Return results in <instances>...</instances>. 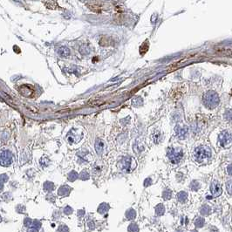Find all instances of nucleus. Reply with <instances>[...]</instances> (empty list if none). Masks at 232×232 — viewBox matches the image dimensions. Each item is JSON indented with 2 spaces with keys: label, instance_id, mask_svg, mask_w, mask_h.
<instances>
[{
  "label": "nucleus",
  "instance_id": "9d476101",
  "mask_svg": "<svg viewBox=\"0 0 232 232\" xmlns=\"http://www.w3.org/2000/svg\"><path fill=\"white\" fill-rule=\"evenodd\" d=\"M109 210H110V205L106 202H102L98 207L97 212L100 215H106L109 211Z\"/></svg>",
  "mask_w": 232,
  "mask_h": 232
},
{
  "label": "nucleus",
  "instance_id": "1a4fd4ad",
  "mask_svg": "<svg viewBox=\"0 0 232 232\" xmlns=\"http://www.w3.org/2000/svg\"><path fill=\"white\" fill-rule=\"evenodd\" d=\"M71 191H72L71 187H69L67 185H63L58 189V195L60 197H67L70 195Z\"/></svg>",
  "mask_w": 232,
  "mask_h": 232
},
{
  "label": "nucleus",
  "instance_id": "ddd939ff",
  "mask_svg": "<svg viewBox=\"0 0 232 232\" xmlns=\"http://www.w3.org/2000/svg\"><path fill=\"white\" fill-rule=\"evenodd\" d=\"M127 232H140V226L135 222H131L127 226Z\"/></svg>",
  "mask_w": 232,
  "mask_h": 232
},
{
  "label": "nucleus",
  "instance_id": "412c9836",
  "mask_svg": "<svg viewBox=\"0 0 232 232\" xmlns=\"http://www.w3.org/2000/svg\"><path fill=\"white\" fill-rule=\"evenodd\" d=\"M58 53L60 54V56H62V57H67L68 55L70 54V51H69V49H68L67 47L61 46L58 50Z\"/></svg>",
  "mask_w": 232,
  "mask_h": 232
},
{
  "label": "nucleus",
  "instance_id": "2eb2a0df",
  "mask_svg": "<svg viewBox=\"0 0 232 232\" xmlns=\"http://www.w3.org/2000/svg\"><path fill=\"white\" fill-rule=\"evenodd\" d=\"M95 150L98 154H101L104 150V142L101 140H97L95 142Z\"/></svg>",
  "mask_w": 232,
  "mask_h": 232
},
{
  "label": "nucleus",
  "instance_id": "f3484780",
  "mask_svg": "<svg viewBox=\"0 0 232 232\" xmlns=\"http://www.w3.org/2000/svg\"><path fill=\"white\" fill-rule=\"evenodd\" d=\"M87 230H90V231H93V230H95V229H96V224H95V222L93 220V219H88L87 221Z\"/></svg>",
  "mask_w": 232,
  "mask_h": 232
},
{
  "label": "nucleus",
  "instance_id": "f03ea898",
  "mask_svg": "<svg viewBox=\"0 0 232 232\" xmlns=\"http://www.w3.org/2000/svg\"><path fill=\"white\" fill-rule=\"evenodd\" d=\"M183 156L182 151L179 149H169L168 151V157L172 163H178Z\"/></svg>",
  "mask_w": 232,
  "mask_h": 232
},
{
  "label": "nucleus",
  "instance_id": "72a5a7b5",
  "mask_svg": "<svg viewBox=\"0 0 232 232\" xmlns=\"http://www.w3.org/2000/svg\"><path fill=\"white\" fill-rule=\"evenodd\" d=\"M7 181L8 176H6V175H1V185H2V188H3V185H4V182Z\"/></svg>",
  "mask_w": 232,
  "mask_h": 232
},
{
  "label": "nucleus",
  "instance_id": "6ab92c4d",
  "mask_svg": "<svg viewBox=\"0 0 232 232\" xmlns=\"http://www.w3.org/2000/svg\"><path fill=\"white\" fill-rule=\"evenodd\" d=\"M74 209H73L71 206H69V205L65 206V207L63 208V210H62V213H63L65 216H67V217L72 216V215L74 214Z\"/></svg>",
  "mask_w": 232,
  "mask_h": 232
},
{
  "label": "nucleus",
  "instance_id": "6e6552de",
  "mask_svg": "<svg viewBox=\"0 0 232 232\" xmlns=\"http://www.w3.org/2000/svg\"><path fill=\"white\" fill-rule=\"evenodd\" d=\"M124 217H125V219H126L127 221L134 222L135 219H136V217H137V212H136V210H135V209L130 208V209L126 210L125 216H124Z\"/></svg>",
  "mask_w": 232,
  "mask_h": 232
},
{
  "label": "nucleus",
  "instance_id": "c756f323",
  "mask_svg": "<svg viewBox=\"0 0 232 232\" xmlns=\"http://www.w3.org/2000/svg\"><path fill=\"white\" fill-rule=\"evenodd\" d=\"M226 188H227L228 193L230 195H232V181H229L226 183Z\"/></svg>",
  "mask_w": 232,
  "mask_h": 232
},
{
  "label": "nucleus",
  "instance_id": "5701e85b",
  "mask_svg": "<svg viewBox=\"0 0 232 232\" xmlns=\"http://www.w3.org/2000/svg\"><path fill=\"white\" fill-rule=\"evenodd\" d=\"M57 232H70V228L68 227L67 224L62 223L57 228Z\"/></svg>",
  "mask_w": 232,
  "mask_h": 232
},
{
  "label": "nucleus",
  "instance_id": "aec40b11",
  "mask_svg": "<svg viewBox=\"0 0 232 232\" xmlns=\"http://www.w3.org/2000/svg\"><path fill=\"white\" fill-rule=\"evenodd\" d=\"M33 224V219H31V217H26L24 218V221H23V224H24V227L27 230L31 227V225Z\"/></svg>",
  "mask_w": 232,
  "mask_h": 232
},
{
  "label": "nucleus",
  "instance_id": "393cba45",
  "mask_svg": "<svg viewBox=\"0 0 232 232\" xmlns=\"http://www.w3.org/2000/svg\"><path fill=\"white\" fill-rule=\"evenodd\" d=\"M41 227H42V223H41L38 219H33V224H32L31 228H33V229H35V230H40Z\"/></svg>",
  "mask_w": 232,
  "mask_h": 232
},
{
  "label": "nucleus",
  "instance_id": "a878e982",
  "mask_svg": "<svg viewBox=\"0 0 232 232\" xmlns=\"http://www.w3.org/2000/svg\"><path fill=\"white\" fill-rule=\"evenodd\" d=\"M78 178V174L75 172V171H71V172L68 174L67 179L69 181H74Z\"/></svg>",
  "mask_w": 232,
  "mask_h": 232
},
{
  "label": "nucleus",
  "instance_id": "473e14b6",
  "mask_svg": "<svg viewBox=\"0 0 232 232\" xmlns=\"http://www.w3.org/2000/svg\"><path fill=\"white\" fill-rule=\"evenodd\" d=\"M190 188H191L192 190H197L200 188V185H199V183L197 181H193L191 183V185H190Z\"/></svg>",
  "mask_w": 232,
  "mask_h": 232
},
{
  "label": "nucleus",
  "instance_id": "bb28decb",
  "mask_svg": "<svg viewBox=\"0 0 232 232\" xmlns=\"http://www.w3.org/2000/svg\"><path fill=\"white\" fill-rule=\"evenodd\" d=\"M162 197H163V199L164 200H169L171 197H172V192H171V190H169L168 188H167L166 190L163 191V193H162Z\"/></svg>",
  "mask_w": 232,
  "mask_h": 232
},
{
  "label": "nucleus",
  "instance_id": "39448f33",
  "mask_svg": "<svg viewBox=\"0 0 232 232\" xmlns=\"http://www.w3.org/2000/svg\"><path fill=\"white\" fill-rule=\"evenodd\" d=\"M232 141V135L228 133V132H223L221 135H220V137H219V142H220V144L222 145V147H224L227 144L230 142Z\"/></svg>",
  "mask_w": 232,
  "mask_h": 232
},
{
  "label": "nucleus",
  "instance_id": "e433bc0d",
  "mask_svg": "<svg viewBox=\"0 0 232 232\" xmlns=\"http://www.w3.org/2000/svg\"><path fill=\"white\" fill-rule=\"evenodd\" d=\"M228 173H229V175H232V165L228 167Z\"/></svg>",
  "mask_w": 232,
  "mask_h": 232
},
{
  "label": "nucleus",
  "instance_id": "b1692460",
  "mask_svg": "<svg viewBox=\"0 0 232 232\" xmlns=\"http://www.w3.org/2000/svg\"><path fill=\"white\" fill-rule=\"evenodd\" d=\"M52 217H53V220H54V221H60L61 217H62V211H60L59 210H54Z\"/></svg>",
  "mask_w": 232,
  "mask_h": 232
},
{
  "label": "nucleus",
  "instance_id": "7c9ffc66",
  "mask_svg": "<svg viewBox=\"0 0 232 232\" xmlns=\"http://www.w3.org/2000/svg\"><path fill=\"white\" fill-rule=\"evenodd\" d=\"M16 210H17V212L19 213V214H25V208L23 205H18V206L16 207Z\"/></svg>",
  "mask_w": 232,
  "mask_h": 232
},
{
  "label": "nucleus",
  "instance_id": "f704fd0d",
  "mask_svg": "<svg viewBox=\"0 0 232 232\" xmlns=\"http://www.w3.org/2000/svg\"><path fill=\"white\" fill-rule=\"evenodd\" d=\"M47 196H49V197H47V201H48V202H55V198L53 197L54 195H47Z\"/></svg>",
  "mask_w": 232,
  "mask_h": 232
},
{
  "label": "nucleus",
  "instance_id": "423d86ee",
  "mask_svg": "<svg viewBox=\"0 0 232 232\" xmlns=\"http://www.w3.org/2000/svg\"><path fill=\"white\" fill-rule=\"evenodd\" d=\"M210 191L212 193L213 196L217 197V196H219V195L222 194V188H221V185L220 183L215 181L211 183V186H210Z\"/></svg>",
  "mask_w": 232,
  "mask_h": 232
},
{
  "label": "nucleus",
  "instance_id": "4be33fe9",
  "mask_svg": "<svg viewBox=\"0 0 232 232\" xmlns=\"http://www.w3.org/2000/svg\"><path fill=\"white\" fill-rule=\"evenodd\" d=\"M204 224H205V220H204L203 217H197L194 221V225L196 228H202L204 226Z\"/></svg>",
  "mask_w": 232,
  "mask_h": 232
},
{
  "label": "nucleus",
  "instance_id": "c85d7f7f",
  "mask_svg": "<svg viewBox=\"0 0 232 232\" xmlns=\"http://www.w3.org/2000/svg\"><path fill=\"white\" fill-rule=\"evenodd\" d=\"M76 215H77V217H78L79 219H83V218L85 217V216H86V211H85L84 209H83V210H79L77 211Z\"/></svg>",
  "mask_w": 232,
  "mask_h": 232
},
{
  "label": "nucleus",
  "instance_id": "4468645a",
  "mask_svg": "<svg viewBox=\"0 0 232 232\" xmlns=\"http://www.w3.org/2000/svg\"><path fill=\"white\" fill-rule=\"evenodd\" d=\"M176 198H177V201L179 202H181V203L186 202L188 200L187 192H185V191H181V192H179V193L177 194Z\"/></svg>",
  "mask_w": 232,
  "mask_h": 232
},
{
  "label": "nucleus",
  "instance_id": "dca6fc26",
  "mask_svg": "<svg viewBox=\"0 0 232 232\" xmlns=\"http://www.w3.org/2000/svg\"><path fill=\"white\" fill-rule=\"evenodd\" d=\"M210 212H211V209H210V206L207 205V204L203 205L202 208H201V210H200V213H201V215L203 216V217L209 216L210 214Z\"/></svg>",
  "mask_w": 232,
  "mask_h": 232
},
{
  "label": "nucleus",
  "instance_id": "f257e3e1",
  "mask_svg": "<svg viewBox=\"0 0 232 232\" xmlns=\"http://www.w3.org/2000/svg\"><path fill=\"white\" fill-rule=\"evenodd\" d=\"M211 156V151L209 148L201 146L196 148L194 151V158L196 162H202L208 159H210Z\"/></svg>",
  "mask_w": 232,
  "mask_h": 232
},
{
  "label": "nucleus",
  "instance_id": "20e7f679",
  "mask_svg": "<svg viewBox=\"0 0 232 232\" xmlns=\"http://www.w3.org/2000/svg\"><path fill=\"white\" fill-rule=\"evenodd\" d=\"M12 155L9 151H4L1 155V164L4 167H8L12 163Z\"/></svg>",
  "mask_w": 232,
  "mask_h": 232
},
{
  "label": "nucleus",
  "instance_id": "7ed1b4c3",
  "mask_svg": "<svg viewBox=\"0 0 232 232\" xmlns=\"http://www.w3.org/2000/svg\"><path fill=\"white\" fill-rule=\"evenodd\" d=\"M218 96L214 93V92H209L204 98V102L205 105L209 106L210 108L215 107L218 104Z\"/></svg>",
  "mask_w": 232,
  "mask_h": 232
},
{
  "label": "nucleus",
  "instance_id": "0eeeda50",
  "mask_svg": "<svg viewBox=\"0 0 232 232\" xmlns=\"http://www.w3.org/2000/svg\"><path fill=\"white\" fill-rule=\"evenodd\" d=\"M120 168L123 170L124 172H129L131 171L132 166H131V159L130 158H124L121 162L120 163Z\"/></svg>",
  "mask_w": 232,
  "mask_h": 232
},
{
  "label": "nucleus",
  "instance_id": "c9c22d12",
  "mask_svg": "<svg viewBox=\"0 0 232 232\" xmlns=\"http://www.w3.org/2000/svg\"><path fill=\"white\" fill-rule=\"evenodd\" d=\"M150 184H151V179H150V178H148L147 180H145V181H144V186H145V187L149 186Z\"/></svg>",
  "mask_w": 232,
  "mask_h": 232
},
{
  "label": "nucleus",
  "instance_id": "4c0bfd02",
  "mask_svg": "<svg viewBox=\"0 0 232 232\" xmlns=\"http://www.w3.org/2000/svg\"><path fill=\"white\" fill-rule=\"evenodd\" d=\"M191 232H197V230H191Z\"/></svg>",
  "mask_w": 232,
  "mask_h": 232
},
{
  "label": "nucleus",
  "instance_id": "2f4dec72",
  "mask_svg": "<svg viewBox=\"0 0 232 232\" xmlns=\"http://www.w3.org/2000/svg\"><path fill=\"white\" fill-rule=\"evenodd\" d=\"M82 48H84V50H81L80 49V53H82V54H88L90 53V48L88 47V45H84L81 46Z\"/></svg>",
  "mask_w": 232,
  "mask_h": 232
},
{
  "label": "nucleus",
  "instance_id": "a211bd4d",
  "mask_svg": "<svg viewBox=\"0 0 232 232\" xmlns=\"http://www.w3.org/2000/svg\"><path fill=\"white\" fill-rule=\"evenodd\" d=\"M44 190L46 191V192H48V193H50V192H52L54 190V184H53L52 181H45V183H44Z\"/></svg>",
  "mask_w": 232,
  "mask_h": 232
},
{
  "label": "nucleus",
  "instance_id": "9b49d317",
  "mask_svg": "<svg viewBox=\"0 0 232 232\" xmlns=\"http://www.w3.org/2000/svg\"><path fill=\"white\" fill-rule=\"evenodd\" d=\"M165 211H166V209L162 203H159L155 208V213L156 217H162L165 214Z\"/></svg>",
  "mask_w": 232,
  "mask_h": 232
},
{
  "label": "nucleus",
  "instance_id": "cd10ccee",
  "mask_svg": "<svg viewBox=\"0 0 232 232\" xmlns=\"http://www.w3.org/2000/svg\"><path fill=\"white\" fill-rule=\"evenodd\" d=\"M90 175L87 172V171H83L80 174V178L82 180V181H87V180L89 179Z\"/></svg>",
  "mask_w": 232,
  "mask_h": 232
},
{
  "label": "nucleus",
  "instance_id": "f8f14e48",
  "mask_svg": "<svg viewBox=\"0 0 232 232\" xmlns=\"http://www.w3.org/2000/svg\"><path fill=\"white\" fill-rule=\"evenodd\" d=\"M217 53L222 55V56H227V57H232V47L231 48H221L217 50Z\"/></svg>",
  "mask_w": 232,
  "mask_h": 232
}]
</instances>
